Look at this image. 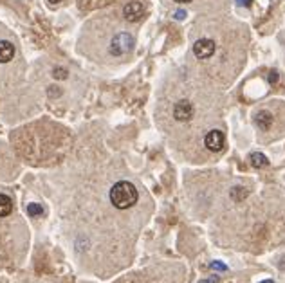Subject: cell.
Masks as SVG:
<instances>
[{"label":"cell","mask_w":285,"mask_h":283,"mask_svg":"<svg viewBox=\"0 0 285 283\" xmlns=\"http://www.w3.org/2000/svg\"><path fill=\"white\" fill-rule=\"evenodd\" d=\"M137 199H139V193H137L134 184L128 182V180H119L110 189V202L117 209L132 208L137 202Z\"/></svg>","instance_id":"cell-1"},{"label":"cell","mask_w":285,"mask_h":283,"mask_svg":"<svg viewBox=\"0 0 285 283\" xmlns=\"http://www.w3.org/2000/svg\"><path fill=\"white\" fill-rule=\"evenodd\" d=\"M135 40L130 33H117L110 42V55L112 56H125L134 49Z\"/></svg>","instance_id":"cell-2"},{"label":"cell","mask_w":285,"mask_h":283,"mask_svg":"<svg viewBox=\"0 0 285 283\" xmlns=\"http://www.w3.org/2000/svg\"><path fill=\"white\" fill-rule=\"evenodd\" d=\"M215 49H217V45L213 40H210V38H200V40H197L195 45H193V55H195L197 58H200V60H206V58H211V56L215 55Z\"/></svg>","instance_id":"cell-3"},{"label":"cell","mask_w":285,"mask_h":283,"mask_svg":"<svg viewBox=\"0 0 285 283\" xmlns=\"http://www.w3.org/2000/svg\"><path fill=\"white\" fill-rule=\"evenodd\" d=\"M173 117L180 123H186V121H190L193 117V105L190 101L186 100H180L175 103L173 107Z\"/></svg>","instance_id":"cell-4"},{"label":"cell","mask_w":285,"mask_h":283,"mask_svg":"<svg viewBox=\"0 0 285 283\" xmlns=\"http://www.w3.org/2000/svg\"><path fill=\"white\" fill-rule=\"evenodd\" d=\"M224 143H226L224 134H222L220 130H211L204 137L206 148L210 150V152H220V150L224 148Z\"/></svg>","instance_id":"cell-5"},{"label":"cell","mask_w":285,"mask_h":283,"mask_svg":"<svg viewBox=\"0 0 285 283\" xmlns=\"http://www.w3.org/2000/svg\"><path fill=\"white\" fill-rule=\"evenodd\" d=\"M143 13H145V7H143V4H141L139 0H132V2H128V4L123 7V15H125V18L128 22L141 20Z\"/></svg>","instance_id":"cell-6"},{"label":"cell","mask_w":285,"mask_h":283,"mask_svg":"<svg viewBox=\"0 0 285 283\" xmlns=\"http://www.w3.org/2000/svg\"><path fill=\"white\" fill-rule=\"evenodd\" d=\"M15 56V45L7 40H0V63H9Z\"/></svg>","instance_id":"cell-7"},{"label":"cell","mask_w":285,"mask_h":283,"mask_svg":"<svg viewBox=\"0 0 285 283\" xmlns=\"http://www.w3.org/2000/svg\"><path fill=\"white\" fill-rule=\"evenodd\" d=\"M255 123L258 128L265 132V130H269L273 126V114H271L269 110H260L255 117Z\"/></svg>","instance_id":"cell-8"},{"label":"cell","mask_w":285,"mask_h":283,"mask_svg":"<svg viewBox=\"0 0 285 283\" xmlns=\"http://www.w3.org/2000/svg\"><path fill=\"white\" fill-rule=\"evenodd\" d=\"M11 211H13V200H11L7 195L0 193V219L9 217Z\"/></svg>","instance_id":"cell-9"},{"label":"cell","mask_w":285,"mask_h":283,"mask_svg":"<svg viewBox=\"0 0 285 283\" xmlns=\"http://www.w3.org/2000/svg\"><path fill=\"white\" fill-rule=\"evenodd\" d=\"M249 161H251V166H255V168H267V166H269V159H267L262 152H255V154H251Z\"/></svg>","instance_id":"cell-10"},{"label":"cell","mask_w":285,"mask_h":283,"mask_svg":"<svg viewBox=\"0 0 285 283\" xmlns=\"http://www.w3.org/2000/svg\"><path fill=\"white\" fill-rule=\"evenodd\" d=\"M247 197V189L242 188V186H235V188L231 189V199L236 200V202H240Z\"/></svg>","instance_id":"cell-11"},{"label":"cell","mask_w":285,"mask_h":283,"mask_svg":"<svg viewBox=\"0 0 285 283\" xmlns=\"http://www.w3.org/2000/svg\"><path fill=\"white\" fill-rule=\"evenodd\" d=\"M27 215L29 217H40V215H44V208H42L40 204H29L27 206Z\"/></svg>","instance_id":"cell-12"},{"label":"cell","mask_w":285,"mask_h":283,"mask_svg":"<svg viewBox=\"0 0 285 283\" xmlns=\"http://www.w3.org/2000/svg\"><path fill=\"white\" fill-rule=\"evenodd\" d=\"M53 76H55L56 80H67L69 72H67V69H63V67H55V69H53Z\"/></svg>","instance_id":"cell-13"},{"label":"cell","mask_w":285,"mask_h":283,"mask_svg":"<svg viewBox=\"0 0 285 283\" xmlns=\"http://www.w3.org/2000/svg\"><path fill=\"white\" fill-rule=\"evenodd\" d=\"M267 80H269V83H278V80H280V76H278V70H271L269 76H267Z\"/></svg>","instance_id":"cell-14"},{"label":"cell","mask_w":285,"mask_h":283,"mask_svg":"<svg viewBox=\"0 0 285 283\" xmlns=\"http://www.w3.org/2000/svg\"><path fill=\"white\" fill-rule=\"evenodd\" d=\"M210 267L213 269V271H220V273H224V271H226V265L222 262H213Z\"/></svg>","instance_id":"cell-15"},{"label":"cell","mask_w":285,"mask_h":283,"mask_svg":"<svg viewBox=\"0 0 285 283\" xmlns=\"http://www.w3.org/2000/svg\"><path fill=\"white\" fill-rule=\"evenodd\" d=\"M236 4L242 5V7H251L253 5V0H235Z\"/></svg>","instance_id":"cell-16"},{"label":"cell","mask_w":285,"mask_h":283,"mask_svg":"<svg viewBox=\"0 0 285 283\" xmlns=\"http://www.w3.org/2000/svg\"><path fill=\"white\" fill-rule=\"evenodd\" d=\"M184 18H186V11L182 9L175 11V20H184Z\"/></svg>","instance_id":"cell-17"},{"label":"cell","mask_w":285,"mask_h":283,"mask_svg":"<svg viewBox=\"0 0 285 283\" xmlns=\"http://www.w3.org/2000/svg\"><path fill=\"white\" fill-rule=\"evenodd\" d=\"M200 283H219V280H217V278H208V280H204V282H200Z\"/></svg>","instance_id":"cell-18"},{"label":"cell","mask_w":285,"mask_h":283,"mask_svg":"<svg viewBox=\"0 0 285 283\" xmlns=\"http://www.w3.org/2000/svg\"><path fill=\"white\" fill-rule=\"evenodd\" d=\"M175 2H179V4H188V2H191V0H175Z\"/></svg>","instance_id":"cell-19"},{"label":"cell","mask_w":285,"mask_h":283,"mask_svg":"<svg viewBox=\"0 0 285 283\" xmlns=\"http://www.w3.org/2000/svg\"><path fill=\"white\" fill-rule=\"evenodd\" d=\"M49 2H51V4H60L61 0H49Z\"/></svg>","instance_id":"cell-20"},{"label":"cell","mask_w":285,"mask_h":283,"mask_svg":"<svg viewBox=\"0 0 285 283\" xmlns=\"http://www.w3.org/2000/svg\"><path fill=\"white\" fill-rule=\"evenodd\" d=\"M262 283H275V282H273V280H264Z\"/></svg>","instance_id":"cell-21"}]
</instances>
